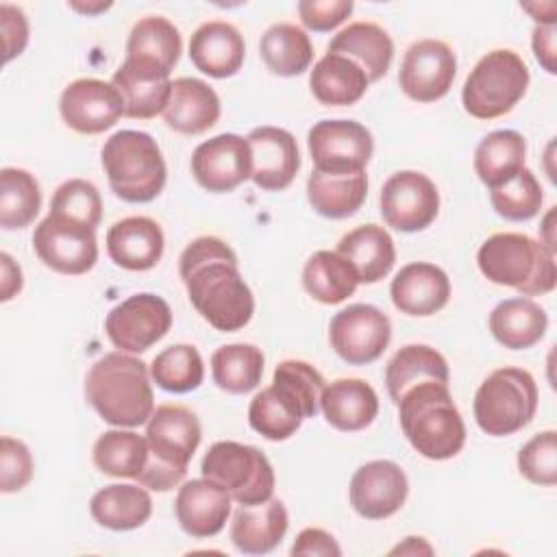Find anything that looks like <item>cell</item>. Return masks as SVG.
<instances>
[{
  "label": "cell",
  "instance_id": "obj_55",
  "mask_svg": "<svg viewBox=\"0 0 557 557\" xmlns=\"http://www.w3.org/2000/svg\"><path fill=\"white\" fill-rule=\"evenodd\" d=\"M553 218H555V207L553 209H548V213H546V218H544V224H542V237H540V242L544 244V246H548L553 252L557 250V246H555V235H553Z\"/></svg>",
  "mask_w": 557,
  "mask_h": 557
},
{
  "label": "cell",
  "instance_id": "obj_45",
  "mask_svg": "<svg viewBox=\"0 0 557 557\" xmlns=\"http://www.w3.org/2000/svg\"><path fill=\"white\" fill-rule=\"evenodd\" d=\"M490 202L494 211L509 222H527L542 209V185L529 168L516 172L509 181L490 189Z\"/></svg>",
  "mask_w": 557,
  "mask_h": 557
},
{
  "label": "cell",
  "instance_id": "obj_26",
  "mask_svg": "<svg viewBox=\"0 0 557 557\" xmlns=\"http://www.w3.org/2000/svg\"><path fill=\"white\" fill-rule=\"evenodd\" d=\"M220 98L209 83L194 76H181L172 81L163 120L176 133L200 135L220 120Z\"/></svg>",
  "mask_w": 557,
  "mask_h": 557
},
{
  "label": "cell",
  "instance_id": "obj_50",
  "mask_svg": "<svg viewBox=\"0 0 557 557\" xmlns=\"http://www.w3.org/2000/svg\"><path fill=\"white\" fill-rule=\"evenodd\" d=\"M0 26L4 39V63L20 57L28 44V20L22 9L2 2L0 4Z\"/></svg>",
  "mask_w": 557,
  "mask_h": 557
},
{
  "label": "cell",
  "instance_id": "obj_43",
  "mask_svg": "<svg viewBox=\"0 0 557 557\" xmlns=\"http://www.w3.org/2000/svg\"><path fill=\"white\" fill-rule=\"evenodd\" d=\"M111 83L117 87L122 100H124V115L133 120H150L165 111L170 94H172V81H150L133 74L124 65H120L111 78Z\"/></svg>",
  "mask_w": 557,
  "mask_h": 557
},
{
  "label": "cell",
  "instance_id": "obj_16",
  "mask_svg": "<svg viewBox=\"0 0 557 557\" xmlns=\"http://www.w3.org/2000/svg\"><path fill=\"white\" fill-rule=\"evenodd\" d=\"M181 50L183 39L178 28L161 15H148L133 26L122 65L141 78L163 81L170 78Z\"/></svg>",
  "mask_w": 557,
  "mask_h": 557
},
{
  "label": "cell",
  "instance_id": "obj_31",
  "mask_svg": "<svg viewBox=\"0 0 557 557\" xmlns=\"http://www.w3.org/2000/svg\"><path fill=\"white\" fill-rule=\"evenodd\" d=\"M548 329L546 311L531 298L518 296L498 302L490 313V331L494 339L509 350L535 346Z\"/></svg>",
  "mask_w": 557,
  "mask_h": 557
},
{
  "label": "cell",
  "instance_id": "obj_17",
  "mask_svg": "<svg viewBox=\"0 0 557 557\" xmlns=\"http://www.w3.org/2000/svg\"><path fill=\"white\" fill-rule=\"evenodd\" d=\"M252 154L246 137L222 133L202 141L191 154L196 183L213 194H226L250 178Z\"/></svg>",
  "mask_w": 557,
  "mask_h": 557
},
{
  "label": "cell",
  "instance_id": "obj_1",
  "mask_svg": "<svg viewBox=\"0 0 557 557\" xmlns=\"http://www.w3.org/2000/svg\"><path fill=\"white\" fill-rule=\"evenodd\" d=\"M178 274L191 307L215 331L244 329L255 313V298L239 274L235 250L220 237H196L178 259Z\"/></svg>",
  "mask_w": 557,
  "mask_h": 557
},
{
  "label": "cell",
  "instance_id": "obj_38",
  "mask_svg": "<svg viewBox=\"0 0 557 557\" xmlns=\"http://www.w3.org/2000/svg\"><path fill=\"white\" fill-rule=\"evenodd\" d=\"M148 461L146 435L111 429L94 444V463L100 472L117 479H137Z\"/></svg>",
  "mask_w": 557,
  "mask_h": 557
},
{
  "label": "cell",
  "instance_id": "obj_32",
  "mask_svg": "<svg viewBox=\"0 0 557 557\" xmlns=\"http://www.w3.org/2000/svg\"><path fill=\"white\" fill-rule=\"evenodd\" d=\"M89 513L104 529L131 531L148 522L152 498L144 485L113 483L91 496Z\"/></svg>",
  "mask_w": 557,
  "mask_h": 557
},
{
  "label": "cell",
  "instance_id": "obj_19",
  "mask_svg": "<svg viewBox=\"0 0 557 557\" xmlns=\"http://www.w3.org/2000/svg\"><path fill=\"white\" fill-rule=\"evenodd\" d=\"M350 505L366 520H385L407 500L405 470L389 459H374L355 470L350 479Z\"/></svg>",
  "mask_w": 557,
  "mask_h": 557
},
{
  "label": "cell",
  "instance_id": "obj_25",
  "mask_svg": "<svg viewBox=\"0 0 557 557\" xmlns=\"http://www.w3.org/2000/svg\"><path fill=\"white\" fill-rule=\"evenodd\" d=\"M289 516L278 498L259 505H239L231 522V542L244 555H265L285 537Z\"/></svg>",
  "mask_w": 557,
  "mask_h": 557
},
{
  "label": "cell",
  "instance_id": "obj_35",
  "mask_svg": "<svg viewBox=\"0 0 557 557\" xmlns=\"http://www.w3.org/2000/svg\"><path fill=\"white\" fill-rule=\"evenodd\" d=\"M359 276L337 250L313 252L302 270L305 292L322 305H339L355 294Z\"/></svg>",
  "mask_w": 557,
  "mask_h": 557
},
{
  "label": "cell",
  "instance_id": "obj_29",
  "mask_svg": "<svg viewBox=\"0 0 557 557\" xmlns=\"http://www.w3.org/2000/svg\"><path fill=\"white\" fill-rule=\"evenodd\" d=\"M337 252L355 268L359 283H379L396 263L394 239L379 224H361L342 235Z\"/></svg>",
  "mask_w": 557,
  "mask_h": 557
},
{
  "label": "cell",
  "instance_id": "obj_3",
  "mask_svg": "<svg viewBox=\"0 0 557 557\" xmlns=\"http://www.w3.org/2000/svg\"><path fill=\"white\" fill-rule=\"evenodd\" d=\"M396 405L400 429L422 457L444 461L463 448L466 424L446 383L424 381L413 385Z\"/></svg>",
  "mask_w": 557,
  "mask_h": 557
},
{
  "label": "cell",
  "instance_id": "obj_28",
  "mask_svg": "<svg viewBox=\"0 0 557 557\" xmlns=\"http://www.w3.org/2000/svg\"><path fill=\"white\" fill-rule=\"evenodd\" d=\"M326 52H337L352 59L370 83L383 78L394 59V41L387 30L374 22H352L342 28L326 46Z\"/></svg>",
  "mask_w": 557,
  "mask_h": 557
},
{
  "label": "cell",
  "instance_id": "obj_49",
  "mask_svg": "<svg viewBox=\"0 0 557 557\" xmlns=\"http://www.w3.org/2000/svg\"><path fill=\"white\" fill-rule=\"evenodd\" d=\"M352 0H300L298 15L300 22L313 33H326L337 28L350 13Z\"/></svg>",
  "mask_w": 557,
  "mask_h": 557
},
{
  "label": "cell",
  "instance_id": "obj_7",
  "mask_svg": "<svg viewBox=\"0 0 557 557\" xmlns=\"http://www.w3.org/2000/svg\"><path fill=\"white\" fill-rule=\"evenodd\" d=\"M529 81V67L518 52L492 50L479 59L463 83V109L476 120L500 117L522 100Z\"/></svg>",
  "mask_w": 557,
  "mask_h": 557
},
{
  "label": "cell",
  "instance_id": "obj_27",
  "mask_svg": "<svg viewBox=\"0 0 557 557\" xmlns=\"http://www.w3.org/2000/svg\"><path fill=\"white\" fill-rule=\"evenodd\" d=\"M324 420L337 431H361L379 413V396L363 379H337L320 394Z\"/></svg>",
  "mask_w": 557,
  "mask_h": 557
},
{
  "label": "cell",
  "instance_id": "obj_48",
  "mask_svg": "<svg viewBox=\"0 0 557 557\" xmlns=\"http://www.w3.org/2000/svg\"><path fill=\"white\" fill-rule=\"evenodd\" d=\"M33 455L22 440L4 435L0 440V490L4 494L20 492L33 479Z\"/></svg>",
  "mask_w": 557,
  "mask_h": 557
},
{
  "label": "cell",
  "instance_id": "obj_52",
  "mask_svg": "<svg viewBox=\"0 0 557 557\" xmlns=\"http://www.w3.org/2000/svg\"><path fill=\"white\" fill-rule=\"evenodd\" d=\"M535 59L540 61V65L548 72L555 74V24H537L533 28V39H531Z\"/></svg>",
  "mask_w": 557,
  "mask_h": 557
},
{
  "label": "cell",
  "instance_id": "obj_15",
  "mask_svg": "<svg viewBox=\"0 0 557 557\" xmlns=\"http://www.w3.org/2000/svg\"><path fill=\"white\" fill-rule=\"evenodd\" d=\"M455 74L457 57L448 44L440 39H418L403 57L398 85L403 94L416 102H435L450 91Z\"/></svg>",
  "mask_w": 557,
  "mask_h": 557
},
{
  "label": "cell",
  "instance_id": "obj_12",
  "mask_svg": "<svg viewBox=\"0 0 557 557\" xmlns=\"http://www.w3.org/2000/svg\"><path fill=\"white\" fill-rule=\"evenodd\" d=\"M35 255L59 274H85L98 261L96 228L48 213L33 233Z\"/></svg>",
  "mask_w": 557,
  "mask_h": 557
},
{
  "label": "cell",
  "instance_id": "obj_36",
  "mask_svg": "<svg viewBox=\"0 0 557 557\" xmlns=\"http://www.w3.org/2000/svg\"><path fill=\"white\" fill-rule=\"evenodd\" d=\"M524 154L527 141L518 131H492L474 150V172L490 189L498 187L524 168Z\"/></svg>",
  "mask_w": 557,
  "mask_h": 557
},
{
  "label": "cell",
  "instance_id": "obj_5",
  "mask_svg": "<svg viewBox=\"0 0 557 557\" xmlns=\"http://www.w3.org/2000/svg\"><path fill=\"white\" fill-rule=\"evenodd\" d=\"M476 263L487 281L513 287L520 296H544L557 285L555 252L524 233L487 237L476 252Z\"/></svg>",
  "mask_w": 557,
  "mask_h": 557
},
{
  "label": "cell",
  "instance_id": "obj_13",
  "mask_svg": "<svg viewBox=\"0 0 557 557\" xmlns=\"http://www.w3.org/2000/svg\"><path fill=\"white\" fill-rule=\"evenodd\" d=\"M329 339L346 363L368 366L385 352L392 339V322L379 307L355 302L333 315Z\"/></svg>",
  "mask_w": 557,
  "mask_h": 557
},
{
  "label": "cell",
  "instance_id": "obj_30",
  "mask_svg": "<svg viewBox=\"0 0 557 557\" xmlns=\"http://www.w3.org/2000/svg\"><path fill=\"white\" fill-rule=\"evenodd\" d=\"M366 72L348 57L326 52L309 74L313 98L324 107H350L368 91Z\"/></svg>",
  "mask_w": 557,
  "mask_h": 557
},
{
  "label": "cell",
  "instance_id": "obj_54",
  "mask_svg": "<svg viewBox=\"0 0 557 557\" xmlns=\"http://www.w3.org/2000/svg\"><path fill=\"white\" fill-rule=\"evenodd\" d=\"M396 553H400V555H420V553L431 555V553H433V548L424 542V537L409 535V537H405V542H403V544H398L396 548H392V555H396Z\"/></svg>",
  "mask_w": 557,
  "mask_h": 557
},
{
  "label": "cell",
  "instance_id": "obj_21",
  "mask_svg": "<svg viewBox=\"0 0 557 557\" xmlns=\"http://www.w3.org/2000/svg\"><path fill=\"white\" fill-rule=\"evenodd\" d=\"M231 494L209 479H191L178 487L174 513L181 529L191 537L218 535L231 516Z\"/></svg>",
  "mask_w": 557,
  "mask_h": 557
},
{
  "label": "cell",
  "instance_id": "obj_42",
  "mask_svg": "<svg viewBox=\"0 0 557 557\" xmlns=\"http://www.w3.org/2000/svg\"><path fill=\"white\" fill-rule=\"evenodd\" d=\"M302 420L300 411L274 385L257 392L248 407V422L252 431L270 442L289 440L300 429Z\"/></svg>",
  "mask_w": 557,
  "mask_h": 557
},
{
  "label": "cell",
  "instance_id": "obj_11",
  "mask_svg": "<svg viewBox=\"0 0 557 557\" xmlns=\"http://www.w3.org/2000/svg\"><path fill=\"white\" fill-rule=\"evenodd\" d=\"M172 326L170 305L150 292L133 294L115 305L104 320L109 342L122 352H144L168 335Z\"/></svg>",
  "mask_w": 557,
  "mask_h": 557
},
{
  "label": "cell",
  "instance_id": "obj_47",
  "mask_svg": "<svg viewBox=\"0 0 557 557\" xmlns=\"http://www.w3.org/2000/svg\"><path fill=\"white\" fill-rule=\"evenodd\" d=\"M520 474L535 485L557 483V433L553 429L533 435L518 453Z\"/></svg>",
  "mask_w": 557,
  "mask_h": 557
},
{
  "label": "cell",
  "instance_id": "obj_34",
  "mask_svg": "<svg viewBox=\"0 0 557 557\" xmlns=\"http://www.w3.org/2000/svg\"><path fill=\"white\" fill-rule=\"evenodd\" d=\"M448 363L446 359L426 344H407L403 346L385 368V385L394 405L400 396L424 381H437L448 385Z\"/></svg>",
  "mask_w": 557,
  "mask_h": 557
},
{
  "label": "cell",
  "instance_id": "obj_4",
  "mask_svg": "<svg viewBox=\"0 0 557 557\" xmlns=\"http://www.w3.org/2000/svg\"><path fill=\"white\" fill-rule=\"evenodd\" d=\"M202 429L196 413L183 405H159L146 422L148 461L135 479L146 490L176 487L200 444Z\"/></svg>",
  "mask_w": 557,
  "mask_h": 557
},
{
  "label": "cell",
  "instance_id": "obj_20",
  "mask_svg": "<svg viewBox=\"0 0 557 557\" xmlns=\"http://www.w3.org/2000/svg\"><path fill=\"white\" fill-rule=\"evenodd\" d=\"M246 139L252 154L250 181L263 191L289 187L300 170L296 137L278 126H257Z\"/></svg>",
  "mask_w": 557,
  "mask_h": 557
},
{
  "label": "cell",
  "instance_id": "obj_56",
  "mask_svg": "<svg viewBox=\"0 0 557 557\" xmlns=\"http://www.w3.org/2000/svg\"><path fill=\"white\" fill-rule=\"evenodd\" d=\"M74 11H81V13H100V11H104V9H109L111 7V2H100V4H78V2H72L70 4Z\"/></svg>",
  "mask_w": 557,
  "mask_h": 557
},
{
  "label": "cell",
  "instance_id": "obj_23",
  "mask_svg": "<svg viewBox=\"0 0 557 557\" xmlns=\"http://www.w3.org/2000/svg\"><path fill=\"white\" fill-rule=\"evenodd\" d=\"M165 248L161 226L146 215H131L117 220L107 231V252L111 261L131 272H146L154 268Z\"/></svg>",
  "mask_w": 557,
  "mask_h": 557
},
{
  "label": "cell",
  "instance_id": "obj_22",
  "mask_svg": "<svg viewBox=\"0 0 557 557\" xmlns=\"http://www.w3.org/2000/svg\"><path fill=\"white\" fill-rule=\"evenodd\" d=\"M389 296L400 313L426 318L442 311L450 298L448 274L435 263L416 261L403 265L392 278Z\"/></svg>",
  "mask_w": 557,
  "mask_h": 557
},
{
  "label": "cell",
  "instance_id": "obj_46",
  "mask_svg": "<svg viewBox=\"0 0 557 557\" xmlns=\"http://www.w3.org/2000/svg\"><path fill=\"white\" fill-rule=\"evenodd\" d=\"M50 213L96 228L102 220V198L94 183L85 178H70L52 194Z\"/></svg>",
  "mask_w": 557,
  "mask_h": 557
},
{
  "label": "cell",
  "instance_id": "obj_51",
  "mask_svg": "<svg viewBox=\"0 0 557 557\" xmlns=\"http://www.w3.org/2000/svg\"><path fill=\"white\" fill-rule=\"evenodd\" d=\"M294 557L300 555H320V557H339L342 548L335 537L318 527H307L296 535V542L289 550Z\"/></svg>",
  "mask_w": 557,
  "mask_h": 557
},
{
  "label": "cell",
  "instance_id": "obj_18",
  "mask_svg": "<svg viewBox=\"0 0 557 557\" xmlns=\"http://www.w3.org/2000/svg\"><path fill=\"white\" fill-rule=\"evenodd\" d=\"M63 122L81 135L109 131L124 115V100L113 83L100 78L72 81L59 100Z\"/></svg>",
  "mask_w": 557,
  "mask_h": 557
},
{
  "label": "cell",
  "instance_id": "obj_10",
  "mask_svg": "<svg viewBox=\"0 0 557 557\" xmlns=\"http://www.w3.org/2000/svg\"><path fill=\"white\" fill-rule=\"evenodd\" d=\"M307 148L313 170L324 174H355L366 172L374 152V139L355 120H320L309 128Z\"/></svg>",
  "mask_w": 557,
  "mask_h": 557
},
{
  "label": "cell",
  "instance_id": "obj_40",
  "mask_svg": "<svg viewBox=\"0 0 557 557\" xmlns=\"http://www.w3.org/2000/svg\"><path fill=\"white\" fill-rule=\"evenodd\" d=\"M41 209V189L37 178L22 168H2L0 172V226L4 231L28 226Z\"/></svg>",
  "mask_w": 557,
  "mask_h": 557
},
{
  "label": "cell",
  "instance_id": "obj_53",
  "mask_svg": "<svg viewBox=\"0 0 557 557\" xmlns=\"http://www.w3.org/2000/svg\"><path fill=\"white\" fill-rule=\"evenodd\" d=\"M0 265H2V281H0V300L7 302L22 289V270L11 259V255L0 252Z\"/></svg>",
  "mask_w": 557,
  "mask_h": 557
},
{
  "label": "cell",
  "instance_id": "obj_6",
  "mask_svg": "<svg viewBox=\"0 0 557 557\" xmlns=\"http://www.w3.org/2000/svg\"><path fill=\"white\" fill-rule=\"evenodd\" d=\"M100 157L111 191L124 202H150L161 194L168 168L152 135L117 131L104 141Z\"/></svg>",
  "mask_w": 557,
  "mask_h": 557
},
{
  "label": "cell",
  "instance_id": "obj_44",
  "mask_svg": "<svg viewBox=\"0 0 557 557\" xmlns=\"http://www.w3.org/2000/svg\"><path fill=\"white\" fill-rule=\"evenodd\" d=\"M272 385L302 413V418H313L320 409V394L324 389L322 374L307 361L285 359L274 368Z\"/></svg>",
  "mask_w": 557,
  "mask_h": 557
},
{
  "label": "cell",
  "instance_id": "obj_9",
  "mask_svg": "<svg viewBox=\"0 0 557 557\" xmlns=\"http://www.w3.org/2000/svg\"><path fill=\"white\" fill-rule=\"evenodd\" d=\"M200 472L231 494L237 505H259L274 494V470L268 457L250 444L224 440L209 446Z\"/></svg>",
  "mask_w": 557,
  "mask_h": 557
},
{
  "label": "cell",
  "instance_id": "obj_33",
  "mask_svg": "<svg viewBox=\"0 0 557 557\" xmlns=\"http://www.w3.org/2000/svg\"><path fill=\"white\" fill-rule=\"evenodd\" d=\"M368 196L366 172L355 174H324L313 170L307 178V198L315 213L344 220L361 209Z\"/></svg>",
  "mask_w": 557,
  "mask_h": 557
},
{
  "label": "cell",
  "instance_id": "obj_41",
  "mask_svg": "<svg viewBox=\"0 0 557 557\" xmlns=\"http://www.w3.org/2000/svg\"><path fill=\"white\" fill-rule=\"evenodd\" d=\"M150 376L165 392L187 394L200 387L205 379V363L196 346L174 344L154 355Z\"/></svg>",
  "mask_w": 557,
  "mask_h": 557
},
{
  "label": "cell",
  "instance_id": "obj_14",
  "mask_svg": "<svg viewBox=\"0 0 557 557\" xmlns=\"http://www.w3.org/2000/svg\"><path fill=\"white\" fill-rule=\"evenodd\" d=\"M379 205L387 226L400 233H416L437 218L440 191L426 174L400 170L383 183Z\"/></svg>",
  "mask_w": 557,
  "mask_h": 557
},
{
  "label": "cell",
  "instance_id": "obj_39",
  "mask_svg": "<svg viewBox=\"0 0 557 557\" xmlns=\"http://www.w3.org/2000/svg\"><path fill=\"white\" fill-rule=\"evenodd\" d=\"M263 352L255 344H226L211 355L213 383L228 394H246L261 383Z\"/></svg>",
  "mask_w": 557,
  "mask_h": 557
},
{
  "label": "cell",
  "instance_id": "obj_2",
  "mask_svg": "<svg viewBox=\"0 0 557 557\" xmlns=\"http://www.w3.org/2000/svg\"><path fill=\"white\" fill-rule=\"evenodd\" d=\"M85 398L104 422L122 429L141 426L154 411L150 370L133 355L107 352L85 376Z\"/></svg>",
  "mask_w": 557,
  "mask_h": 557
},
{
  "label": "cell",
  "instance_id": "obj_37",
  "mask_svg": "<svg viewBox=\"0 0 557 557\" xmlns=\"http://www.w3.org/2000/svg\"><path fill=\"white\" fill-rule=\"evenodd\" d=\"M259 52L268 70L278 76H298L307 72L313 61V46L309 35L289 22L272 24L261 35Z\"/></svg>",
  "mask_w": 557,
  "mask_h": 557
},
{
  "label": "cell",
  "instance_id": "obj_8",
  "mask_svg": "<svg viewBox=\"0 0 557 557\" xmlns=\"http://www.w3.org/2000/svg\"><path fill=\"white\" fill-rule=\"evenodd\" d=\"M537 385L522 368L494 370L474 394V420L492 437H507L524 429L537 411Z\"/></svg>",
  "mask_w": 557,
  "mask_h": 557
},
{
  "label": "cell",
  "instance_id": "obj_24",
  "mask_svg": "<svg viewBox=\"0 0 557 557\" xmlns=\"http://www.w3.org/2000/svg\"><path fill=\"white\" fill-rule=\"evenodd\" d=\"M246 57L242 33L222 20L200 24L189 39L191 63L211 78H228L239 72Z\"/></svg>",
  "mask_w": 557,
  "mask_h": 557
}]
</instances>
